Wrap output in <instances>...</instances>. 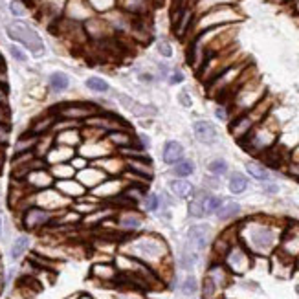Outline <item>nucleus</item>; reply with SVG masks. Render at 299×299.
<instances>
[{
    "instance_id": "1",
    "label": "nucleus",
    "mask_w": 299,
    "mask_h": 299,
    "mask_svg": "<svg viewBox=\"0 0 299 299\" xmlns=\"http://www.w3.org/2000/svg\"><path fill=\"white\" fill-rule=\"evenodd\" d=\"M123 252H127V255L134 257L138 261L149 264L150 268L154 264H162L169 257L167 242L154 233H143V235H136L132 239H128L125 242Z\"/></svg>"
},
{
    "instance_id": "2",
    "label": "nucleus",
    "mask_w": 299,
    "mask_h": 299,
    "mask_svg": "<svg viewBox=\"0 0 299 299\" xmlns=\"http://www.w3.org/2000/svg\"><path fill=\"white\" fill-rule=\"evenodd\" d=\"M246 242L257 254H268L276 246L277 235L276 232L264 224H250L246 228Z\"/></svg>"
},
{
    "instance_id": "3",
    "label": "nucleus",
    "mask_w": 299,
    "mask_h": 299,
    "mask_svg": "<svg viewBox=\"0 0 299 299\" xmlns=\"http://www.w3.org/2000/svg\"><path fill=\"white\" fill-rule=\"evenodd\" d=\"M8 35L13 41H19L21 44H24L28 50H30L33 55H41L44 52V43L43 39L39 37V33L33 28H30L28 24H22V22H11L6 28Z\"/></svg>"
},
{
    "instance_id": "4",
    "label": "nucleus",
    "mask_w": 299,
    "mask_h": 299,
    "mask_svg": "<svg viewBox=\"0 0 299 299\" xmlns=\"http://www.w3.org/2000/svg\"><path fill=\"white\" fill-rule=\"evenodd\" d=\"M53 218H55V213L52 211L43 210L39 206H30L28 210L21 213V226L26 232H41L52 226Z\"/></svg>"
},
{
    "instance_id": "5",
    "label": "nucleus",
    "mask_w": 299,
    "mask_h": 299,
    "mask_svg": "<svg viewBox=\"0 0 299 299\" xmlns=\"http://www.w3.org/2000/svg\"><path fill=\"white\" fill-rule=\"evenodd\" d=\"M250 255L246 254V250L240 246H232L230 252L226 254V264L228 268L235 272V274H244L250 268Z\"/></svg>"
},
{
    "instance_id": "6",
    "label": "nucleus",
    "mask_w": 299,
    "mask_h": 299,
    "mask_svg": "<svg viewBox=\"0 0 299 299\" xmlns=\"http://www.w3.org/2000/svg\"><path fill=\"white\" fill-rule=\"evenodd\" d=\"M22 182L30 187V189H33V191H44V189L53 187V176L48 169H37V171H31Z\"/></svg>"
},
{
    "instance_id": "7",
    "label": "nucleus",
    "mask_w": 299,
    "mask_h": 299,
    "mask_svg": "<svg viewBox=\"0 0 299 299\" xmlns=\"http://www.w3.org/2000/svg\"><path fill=\"white\" fill-rule=\"evenodd\" d=\"M90 276L97 279L99 283H116V279L120 276V272L112 262H96L90 268Z\"/></svg>"
},
{
    "instance_id": "8",
    "label": "nucleus",
    "mask_w": 299,
    "mask_h": 299,
    "mask_svg": "<svg viewBox=\"0 0 299 299\" xmlns=\"http://www.w3.org/2000/svg\"><path fill=\"white\" fill-rule=\"evenodd\" d=\"M53 187L59 191V193H63L66 198H70V200H79L81 196H85L86 194V189L77 182V180H57L55 184H53Z\"/></svg>"
},
{
    "instance_id": "9",
    "label": "nucleus",
    "mask_w": 299,
    "mask_h": 299,
    "mask_svg": "<svg viewBox=\"0 0 299 299\" xmlns=\"http://www.w3.org/2000/svg\"><path fill=\"white\" fill-rule=\"evenodd\" d=\"M187 239H189V244H193L196 252H200L210 242V228L208 226H193L187 232Z\"/></svg>"
},
{
    "instance_id": "10",
    "label": "nucleus",
    "mask_w": 299,
    "mask_h": 299,
    "mask_svg": "<svg viewBox=\"0 0 299 299\" xmlns=\"http://www.w3.org/2000/svg\"><path fill=\"white\" fill-rule=\"evenodd\" d=\"M193 130L198 142L208 143V145L217 142V128L213 127L210 121H194Z\"/></svg>"
},
{
    "instance_id": "11",
    "label": "nucleus",
    "mask_w": 299,
    "mask_h": 299,
    "mask_svg": "<svg viewBox=\"0 0 299 299\" xmlns=\"http://www.w3.org/2000/svg\"><path fill=\"white\" fill-rule=\"evenodd\" d=\"M143 224V217L136 211H123L118 217V228L121 232H136Z\"/></svg>"
},
{
    "instance_id": "12",
    "label": "nucleus",
    "mask_w": 299,
    "mask_h": 299,
    "mask_svg": "<svg viewBox=\"0 0 299 299\" xmlns=\"http://www.w3.org/2000/svg\"><path fill=\"white\" fill-rule=\"evenodd\" d=\"M105 178H107V172H103L101 169H83L77 174V182L85 189H94L97 184H101Z\"/></svg>"
},
{
    "instance_id": "13",
    "label": "nucleus",
    "mask_w": 299,
    "mask_h": 299,
    "mask_svg": "<svg viewBox=\"0 0 299 299\" xmlns=\"http://www.w3.org/2000/svg\"><path fill=\"white\" fill-rule=\"evenodd\" d=\"M184 156V149L178 142H167L164 147V162L165 164H178Z\"/></svg>"
},
{
    "instance_id": "14",
    "label": "nucleus",
    "mask_w": 299,
    "mask_h": 299,
    "mask_svg": "<svg viewBox=\"0 0 299 299\" xmlns=\"http://www.w3.org/2000/svg\"><path fill=\"white\" fill-rule=\"evenodd\" d=\"M28 248H30V237L28 235H19L15 239V242L11 244V248H9L11 261H19L21 257H24V254L28 252Z\"/></svg>"
},
{
    "instance_id": "15",
    "label": "nucleus",
    "mask_w": 299,
    "mask_h": 299,
    "mask_svg": "<svg viewBox=\"0 0 299 299\" xmlns=\"http://www.w3.org/2000/svg\"><path fill=\"white\" fill-rule=\"evenodd\" d=\"M283 246H284V254L286 255H294L299 252V226L296 230H288L286 235H284V240H283Z\"/></svg>"
},
{
    "instance_id": "16",
    "label": "nucleus",
    "mask_w": 299,
    "mask_h": 299,
    "mask_svg": "<svg viewBox=\"0 0 299 299\" xmlns=\"http://www.w3.org/2000/svg\"><path fill=\"white\" fill-rule=\"evenodd\" d=\"M239 211H240V206L237 202H232V200H222L220 208H218L215 213H217L218 218L226 220V218H232V217H235V215H239Z\"/></svg>"
},
{
    "instance_id": "17",
    "label": "nucleus",
    "mask_w": 299,
    "mask_h": 299,
    "mask_svg": "<svg viewBox=\"0 0 299 299\" xmlns=\"http://www.w3.org/2000/svg\"><path fill=\"white\" fill-rule=\"evenodd\" d=\"M169 186H171L172 193L176 194V196H180V198H187L189 194L193 193V186H191V184H189L186 178L172 180Z\"/></svg>"
},
{
    "instance_id": "18",
    "label": "nucleus",
    "mask_w": 299,
    "mask_h": 299,
    "mask_svg": "<svg viewBox=\"0 0 299 299\" xmlns=\"http://www.w3.org/2000/svg\"><path fill=\"white\" fill-rule=\"evenodd\" d=\"M50 172H52L53 180H68L75 174V169L66 162V164H55L50 169Z\"/></svg>"
},
{
    "instance_id": "19",
    "label": "nucleus",
    "mask_w": 299,
    "mask_h": 299,
    "mask_svg": "<svg viewBox=\"0 0 299 299\" xmlns=\"http://www.w3.org/2000/svg\"><path fill=\"white\" fill-rule=\"evenodd\" d=\"M206 196L208 194H196V198L189 202V215L191 217H204L206 215V210H204V204H206Z\"/></svg>"
},
{
    "instance_id": "20",
    "label": "nucleus",
    "mask_w": 299,
    "mask_h": 299,
    "mask_svg": "<svg viewBox=\"0 0 299 299\" xmlns=\"http://www.w3.org/2000/svg\"><path fill=\"white\" fill-rule=\"evenodd\" d=\"M68 85H70V79H68L66 74H63V72H53V74L50 75V86H52L55 92L66 90Z\"/></svg>"
},
{
    "instance_id": "21",
    "label": "nucleus",
    "mask_w": 299,
    "mask_h": 299,
    "mask_svg": "<svg viewBox=\"0 0 299 299\" xmlns=\"http://www.w3.org/2000/svg\"><path fill=\"white\" fill-rule=\"evenodd\" d=\"M193 171H194L193 162H189V160H180L178 164L174 165L172 174H174V176H178V178H186V176H189Z\"/></svg>"
},
{
    "instance_id": "22",
    "label": "nucleus",
    "mask_w": 299,
    "mask_h": 299,
    "mask_svg": "<svg viewBox=\"0 0 299 299\" xmlns=\"http://www.w3.org/2000/svg\"><path fill=\"white\" fill-rule=\"evenodd\" d=\"M248 187V180L240 174V172H235V174H232V178H230V191L235 194L242 193L244 189Z\"/></svg>"
},
{
    "instance_id": "23",
    "label": "nucleus",
    "mask_w": 299,
    "mask_h": 299,
    "mask_svg": "<svg viewBox=\"0 0 299 299\" xmlns=\"http://www.w3.org/2000/svg\"><path fill=\"white\" fill-rule=\"evenodd\" d=\"M246 171L257 180H268L270 178V172L262 167V165L255 164V162H248L246 164Z\"/></svg>"
},
{
    "instance_id": "24",
    "label": "nucleus",
    "mask_w": 299,
    "mask_h": 299,
    "mask_svg": "<svg viewBox=\"0 0 299 299\" xmlns=\"http://www.w3.org/2000/svg\"><path fill=\"white\" fill-rule=\"evenodd\" d=\"M86 86L90 90H94V92H107L108 83L105 79H101V77H90V79H86Z\"/></svg>"
},
{
    "instance_id": "25",
    "label": "nucleus",
    "mask_w": 299,
    "mask_h": 299,
    "mask_svg": "<svg viewBox=\"0 0 299 299\" xmlns=\"http://www.w3.org/2000/svg\"><path fill=\"white\" fill-rule=\"evenodd\" d=\"M196 262V254L194 252H189V250H184L182 252V257H180V264L184 270H191Z\"/></svg>"
},
{
    "instance_id": "26",
    "label": "nucleus",
    "mask_w": 299,
    "mask_h": 299,
    "mask_svg": "<svg viewBox=\"0 0 299 299\" xmlns=\"http://www.w3.org/2000/svg\"><path fill=\"white\" fill-rule=\"evenodd\" d=\"M218 286L215 284V281L211 277H206L204 279V288H202V294H204V299H213L215 294H217Z\"/></svg>"
},
{
    "instance_id": "27",
    "label": "nucleus",
    "mask_w": 299,
    "mask_h": 299,
    "mask_svg": "<svg viewBox=\"0 0 299 299\" xmlns=\"http://www.w3.org/2000/svg\"><path fill=\"white\" fill-rule=\"evenodd\" d=\"M220 204H222V198H218V196H206V204H204V210L206 213H215V211L220 208Z\"/></svg>"
},
{
    "instance_id": "28",
    "label": "nucleus",
    "mask_w": 299,
    "mask_h": 299,
    "mask_svg": "<svg viewBox=\"0 0 299 299\" xmlns=\"http://www.w3.org/2000/svg\"><path fill=\"white\" fill-rule=\"evenodd\" d=\"M210 171L213 172V174H217V176H222V174H226V171H228V164H226L224 160H213L210 164Z\"/></svg>"
},
{
    "instance_id": "29",
    "label": "nucleus",
    "mask_w": 299,
    "mask_h": 299,
    "mask_svg": "<svg viewBox=\"0 0 299 299\" xmlns=\"http://www.w3.org/2000/svg\"><path fill=\"white\" fill-rule=\"evenodd\" d=\"M110 140H112V143H116V145H130V136L125 134V132H112V134L108 136Z\"/></svg>"
},
{
    "instance_id": "30",
    "label": "nucleus",
    "mask_w": 299,
    "mask_h": 299,
    "mask_svg": "<svg viewBox=\"0 0 299 299\" xmlns=\"http://www.w3.org/2000/svg\"><path fill=\"white\" fill-rule=\"evenodd\" d=\"M196 288H198V284H196V279H194V277H187L186 281L182 283V292H184L186 296L194 294V292H196Z\"/></svg>"
},
{
    "instance_id": "31",
    "label": "nucleus",
    "mask_w": 299,
    "mask_h": 299,
    "mask_svg": "<svg viewBox=\"0 0 299 299\" xmlns=\"http://www.w3.org/2000/svg\"><path fill=\"white\" fill-rule=\"evenodd\" d=\"M143 208L147 211H156L160 208V198H158L156 194H149V196H145V200H143Z\"/></svg>"
},
{
    "instance_id": "32",
    "label": "nucleus",
    "mask_w": 299,
    "mask_h": 299,
    "mask_svg": "<svg viewBox=\"0 0 299 299\" xmlns=\"http://www.w3.org/2000/svg\"><path fill=\"white\" fill-rule=\"evenodd\" d=\"M9 53H11L17 61H21V63H24V61L28 59V57H26V53H24L19 46H9Z\"/></svg>"
},
{
    "instance_id": "33",
    "label": "nucleus",
    "mask_w": 299,
    "mask_h": 299,
    "mask_svg": "<svg viewBox=\"0 0 299 299\" xmlns=\"http://www.w3.org/2000/svg\"><path fill=\"white\" fill-rule=\"evenodd\" d=\"M158 52L162 53L164 57H171L172 55L171 44H167V43H158Z\"/></svg>"
},
{
    "instance_id": "34",
    "label": "nucleus",
    "mask_w": 299,
    "mask_h": 299,
    "mask_svg": "<svg viewBox=\"0 0 299 299\" xmlns=\"http://www.w3.org/2000/svg\"><path fill=\"white\" fill-rule=\"evenodd\" d=\"M9 8H11V13H13V15L15 17H21V15H24V8H22V4H21V2H11V6H9Z\"/></svg>"
},
{
    "instance_id": "35",
    "label": "nucleus",
    "mask_w": 299,
    "mask_h": 299,
    "mask_svg": "<svg viewBox=\"0 0 299 299\" xmlns=\"http://www.w3.org/2000/svg\"><path fill=\"white\" fill-rule=\"evenodd\" d=\"M180 103H182V105H186V107L191 105V99H189V96H187L186 92H182V94H180Z\"/></svg>"
},
{
    "instance_id": "36",
    "label": "nucleus",
    "mask_w": 299,
    "mask_h": 299,
    "mask_svg": "<svg viewBox=\"0 0 299 299\" xmlns=\"http://www.w3.org/2000/svg\"><path fill=\"white\" fill-rule=\"evenodd\" d=\"M182 79H184V75L180 74V72H176V74H174V75L171 77V83H180Z\"/></svg>"
},
{
    "instance_id": "37",
    "label": "nucleus",
    "mask_w": 299,
    "mask_h": 299,
    "mask_svg": "<svg viewBox=\"0 0 299 299\" xmlns=\"http://www.w3.org/2000/svg\"><path fill=\"white\" fill-rule=\"evenodd\" d=\"M264 189H266L268 193H277V191H279V187H277V186H274V184H268V186L264 187Z\"/></svg>"
},
{
    "instance_id": "38",
    "label": "nucleus",
    "mask_w": 299,
    "mask_h": 299,
    "mask_svg": "<svg viewBox=\"0 0 299 299\" xmlns=\"http://www.w3.org/2000/svg\"><path fill=\"white\" fill-rule=\"evenodd\" d=\"M74 299H94L92 296H88V294H81V296H75Z\"/></svg>"
},
{
    "instance_id": "39",
    "label": "nucleus",
    "mask_w": 299,
    "mask_h": 299,
    "mask_svg": "<svg viewBox=\"0 0 299 299\" xmlns=\"http://www.w3.org/2000/svg\"><path fill=\"white\" fill-rule=\"evenodd\" d=\"M217 116H218V118H220V120H224V118H226L224 110H220V108H218V110H217Z\"/></svg>"
},
{
    "instance_id": "40",
    "label": "nucleus",
    "mask_w": 299,
    "mask_h": 299,
    "mask_svg": "<svg viewBox=\"0 0 299 299\" xmlns=\"http://www.w3.org/2000/svg\"><path fill=\"white\" fill-rule=\"evenodd\" d=\"M4 288V276H2V270H0V290Z\"/></svg>"
},
{
    "instance_id": "41",
    "label": "nucleus",
    "mask_w": 299,
    "mask_h": 299,
    "mask_svg": "<svg viewBox=\"0 0 299 299\" xmlns=\"http://www.w3.org/2000/svg\"><path fill=\"white\" fill-rule=\"evenodd\" d=\"M0 235H2V217H0Z\"/></svg>"
},
{
    "instance_id": "42",
    "label": "nucleus",
    "mask_w": 299,
    "mask_h": 299,
    "mask_svg": "<svg viewBox=\"0 0 299 299\" xmlns=\"http://www.w3.org/2000/svg\"><path fill=\"white\" fill-rule=\"evenodd\" d=\"M298 292H299V288H298Z\"/></svg>"
}]
</instances>
